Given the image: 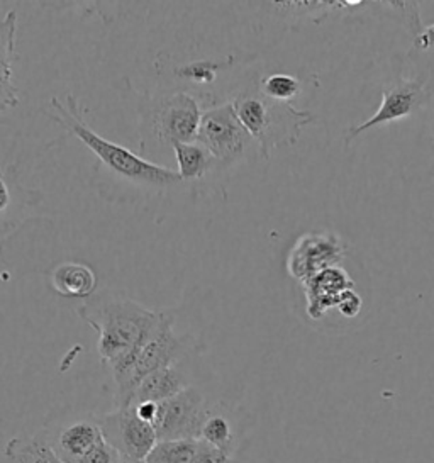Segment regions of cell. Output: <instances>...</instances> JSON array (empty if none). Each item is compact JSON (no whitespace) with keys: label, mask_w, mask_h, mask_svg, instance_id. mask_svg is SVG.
<instances>
[{"label":"cell","mask_w":434,"mask_h":463,"mask_svg":"<svg viewBox=\"0 0 434 463\" xmlns=\"http://www.w3.org/2000/svg\"><path fill=\"white\" fill-rule=\"evenodd\" d=\"M81 319L99 335L97 352L110 370L116 389L126 381L136 356L162 319L163 311L114 296H99L77 309Z\"/></svg>","instance_id":"cell-1"},{"label":"cell","mask_w":434,"mask_h":463,"mask_svg":"<svg viewBox=\"0 0 434 463\" xmlns=\"http://www.w3.org/2000/svg\"><path fill=\"white\" fill-rule=\"evenodd\" d=\"M50 106L54 112V121L81 141L116 175L149 187H174L178 182H182L178 172H174L163 165L151 164L121 145L97 135L85 123L83 110L73 94H68L67 106L61 104L58 97L52 99Z\"/></svg>","instance_id":"cell-2"},{"label":"cell","mask_w":434,"mask_h":463,"mask_svg":"<svg viewBox=\"0 0 434 463\" xmlns=\"http://www.w3.org/2000/svg\"><path fill=\"white\" fill-rule=\"evenodd\" d=\"M232 104L238 119L257 143L263 158H269L275 148L297 143L302 129L316 121L309 110H298L290 104L267 99L258 90V83L241 90L232 99Z\"/></svg>","instance_id":"cell-3"},{"label":"cell","mask_w":434,"mask_h":463,"mask_svg":"<svg viewBox=\"0 0 434 463\" xmlns=\"http://www.w3.org/2000/svg\"><path fill=\"white\" fill-rule=\"evenodd\" d=\"M174 321V316L168 313L162 314L158 326L155 327L148 341L136 356L135 364L129 370L126 381L122 382L121 387L116 389V409L129 406V399L136 387L139 385V382L162 368L172 367L184 362V356L189 354V345L185 338L176 335Z\"/></svg>","instance_id":"cell-4"},{"label":"cell","mask_w":434,"mask_h":463,"mask_svg":"<svg viewBox=\"0 0 434 463\" xmlns=\"http://www.w3.org/2000/svg\"><path fill=\"white\" fill-rule=\"evenodd\" d=\"M143 126L155 141L174 146L195 141L203 121L199 100L185 92L148 100L143 108Z\"/></svg>","instance_id":"cell-5"},{"label":"cell","mask_w":434,"mask_h":463,"mask_svg":"<svg viewBox=\"0 0 434 463\" xmlns=\"http://www.w3.org/2000/svg\"><path fill=\"white\" fill-rule=\"evenodd\" d=\"M434 90L426 80L409 73H397L392 80L380 87V106L365 123L356 124L346 131V145L373 128L402 121L414 114L424 112L433 99Z\"/></svg>","instance_id":"cell-6"},{"label":"cell","mask_w":434,"mask_h":463,"mask_svg":"<svg viewBox=\"0 0 434 463\" xmlns=\"http://www.w3.org/2000/svg\"><path fill=\"white\" fill-rule=\"evenodd\" d=\"M195 141L212 155L219 168L240 164L251 151V146H257L238 119L232 100L203 112Z\"/></svg>","instance_id":"cell-7"},{"label":"cell","mask_w":434,"mask_h":463,"mask_svg":"<svg viewBox=\"0 0 434 463\" xmlns=\"http://www.w3.org/2000/svg\"><path fill=\"white\" fill-rule=\"evenodd\" d=\"M209 408L211 402L195 385H190L180 394L163 401L158 404V412L153 421L158 441L199 439Z\"/></svg>","instance_id":"cell-8"},{"label":"cell","mask_w":434,"mask_h":463,"mask_svg":"<svg viewBox=\"0 0 434 463\" xmlns=\"http://www.w3.org/2000/svg\"><path fill=\"white\" fill-rule=\"evenodd\" d=\"M97 422L104 439L124 458L145 462L158 443L153 424L143 421L135 408L116 409L97 416Z\"/></svg>","instance_id":"cell-9"},{"label":"cell","mask_w":434,"mask_h":463,"mask_svg":"<svg viewBox=\"0 0 434 463\" xmlns=\"http://www.w3.org/2000/svg\"><path fill=\"white\" fill-rule=\"evenodd\" d=\"M344 257L346 246L336 232H306L288 251L287 272L302 286L326 269L338 267Z\"/></svg>","instance_id":"cell-10"},{"label":"cell","mask_w":434,"mask_h":463,"mask_svg":"<svg viewBox=\"0 0 434 463\" xmlns=\"http://www.w3.org/2000/svg\"><path fill=\"white\" fill-rule=\"evenodd\" d=\"M48 445L63 463H71L85 457L104 441L97 416H70L54 420L42 430Z\"/></svg>","instance_id":"cell-11"},{"label":"cell","mask_w":434,"mask_h":463,"mask_svg":"<svg viewBox=\"0 0 434 463\" xmlns=\"http://www.w3.org/2000/svg\"><path fill=\"white\" fill-rule=\"evenodd\" d=\"M302 287L307 302L306 313L312 321H321L331 309L338 307L341 296L346 290L354 288V280L338 265L317 273Z\"/></svg>","instance_id":"cell-12"},{"label":"cell","mask_w":434,"mask_h":463,"mask_svg":"<svg viewBox=\"0 0 434 463\" xmlns=\"http://www.w3.org/2000/svg\"><path fill=\"white\" fill-rule=\"evenodd\" d=\"M243 422L236 409H231L226 404H211L209 412L203 420L201 436L205 443L226 451L231 457H236L241 445Z\"/></svg>","instance_id":"cell-13"},{"label":"cell","mask_w":434,"mask_h":463,"mask_svg":"<svg viewBox=\"0 0 434 463\" xmlns=\"http://www.w3.org/2000/svg\"><path fill=\"white\" fill-rule=\"evenodd\" d=\"M190 385L193 383H192L189 370H185L180 362L172 367L162 368L139 382V385L136 387L135 392L129 399V406H136L139 402L160 404L163 401H168L174 395L180 394Z\"/></svg>","instance_id":"cell-14"},{"label":"cell","mask_w":434,"mask_h":463,"mask_svg":"<svg viewBox=\"0 0 434 463\" xmlns=\"http://www.w3.org/2000/svg\"><path fill=\"white\" fill-rule=\"evenodd\" d=\"M15 34L17 14L7 13L0 21V112L13 109L19 104V92L14 85V61H15Z\"/></svg>","instance_id":"cell-15"},{"label":"cell","mask_w":434,"mask_h":463,"mask_svg":"<svg viewBox=\"0 0 434 463\" xmlns=\"http://www.w3.org/2000/svg\"><path fill=\"white\" fill-rule=\"evenodd\" d=\"M34 205V192L27 191L15 172L0 168V236L13 232L27 209Z\"/></svg>","instance_id":"cell-16"},{"label":"cell","mask_w":434,"mask_h":463,"mask_svg":"<svg viewBox=\"0 0 434 463\" xmlns=\"http://www.w3.org/2000/svg\"><path fill=\"white\" fill-rule=\"evenodd\" d=\"M52 284L60 296L87 299L94 294L97 275L90 267L70 261L54 269L52 273Z\"/></svg>","instance_id":"cell-17"},{"label":"cell","mask_w":434,"mask_h":463,"mask_svg":"<svg viewBox=\"0 0 434 463\" xmlns=\"http://www.w3.org/2000/svg\"><path fill=\"white\" fill-rule=\"evenodd\" d=\"M172 150L175 153L180 180H185V182L201 180L207 174H211L214 166H217L212 155L197 141L175 143Z\"/></svg>","instance_id":"cell-18"},{"label":"cell","mask_w":434,"mask_h":463,"mask_svg":"<svg viewBox=\"0 0 434 463\" xmlns=\"http://www.w3.org/2000/svg\"><path fill=\"white\" fill-rule=\"evenodd\" d=\"M406 58L410 75L426 80L434 90V24L424 26L412 38Z\"/></svg>","instance_id":"cell-19"},{"label":"cell","mask_w":434,"mask_h":463,"mask_svg":"<svg viewBox=\"0 0 434 463\" xmlns=\"http://www.w3.org/2000/svg\"><path fill=\"white\" fill-rule=\"evenodd\" d=\"M4 453L14 463H63L48 445L42 431L33 436H14Z\"/></svg>","instance_id":"cell-20"},{"label":"cell","mask_w":434,"mask_h":463,"mask_svg":"<svg viewBox=\"0 0 434 463\" xmlns=\"http://www.w3.org/2000/svg\"><path fill=\"white\" fill-rule=\"evenodd\" d=\"M258 90L273 102L290 104L302 92V82L292 73L277 71L258 80Z\"/></svg>","instance_id":"cell-21"},{"label":"cell","mask_w":434,"mask_h":463,"mask_svg":"<svg viewBox=\"0 0 434 463\" xmlns=\"http://www.w3.org/2000/svg\"><path fill=\"white\" fill-rule=\"evenodd\" d=\"M201 439H172V441H158L156 447L151 449L145 463H192Z\"/></svg>","instance_id":"cell-22"},{"label":"cell","mask_w":434,"mask_h":463,"mask_svg":"<svg viewBox=\"0 0 434 463\" xmlns=\"http://www.w3.org/2000/svg\"><path fill=\"white\" fill-rule=\"evenodd\" d=\"M236 63V60L230 56L224 60H201V61H192L189 65H184L175 70L176 77L184 79L190 83H199V85H209L216 80L217 73L221 70H228Z\"/></svg>","instance_id":"cell-23"},{"label":"cell","mask_w":434,"mask_h":463,"mask_svg":"<svg viewBox=\"0 0 434 463\" xmlns=\"http://www.w3.org/2000/svg\"><path fill=\"white\" fill-rule=\"evenodd\" d=\"M375 5L391 11L393 17L406 26L412 38L420 33V29L424 28V24L420 21V9L418 2H375Z\"/></svg>","instance_id":"cell-24"},{"label":"cell","mask_w":434,"mask_h":463,"mask_svg":"<svg viewBox=\"0 0 434 463\" xmlns=\"http://www.w3.org/2000/svg\"><path fill=\"white\" fill-rule=\"evenodd\" d=\"M71 463H121V455L104 439L100 445H97L85 457Z\"/></svg>","instance_id":"cell-25"},{"label":"cell","mask_w":434,"mask_h":463,"mask_svg":"<svg viewBox=\"0 0 434 463\" xmlns=\"http://www.w3.org/2000/svg\"><path fill=\"white\" fill-rule=\"evenodd\" d=\"M192 463H234V457L201 439L197 455Z\"/></svg>","instance_id":"cell-26"},{"label":"cell","mask_w":434,"mask_h":463,"mask_svg":"<svg viewBox=\"0 0 434 463\" xmlns=\"http://www.w3.org/2000/svg\"><path fill=\"white\" fill-rule=\"evenodd\" d=\"M362 307H363V299L360 298V294L354 288H350L341 296L336 309L343 317L350 319V317H356L358 314L362 313Z\"/></svg>","instance_id":"cell-27"},{"label":"cell","mask_w":434,"mask_h":463,"mask_svg":"<svg viewBox=\"0 0 434 463\" xmlns=\"http://www.w3.org/2000/svg\"><path fill=\"white\" fill-rule=\"evenodd\" d=\"M424 126H426V139H428V146H429L434 166V96L424 110Z\"/></svg>","instance_id":"cell-28"},{"label":"cell","mask_w":434,"mask_h":463,"mask_svg":"<svg viewBox=\"0 0 434 463\" xmlns=\"http://www.w3.org/2000/svg\"><path fill=\"white\" fill-rule=\"evenodd\" d=\"M121 463H145V462H136V460H131V458H124V457H121Z\"/></svg>","instance_id":"cell-29"}]
</instances>
